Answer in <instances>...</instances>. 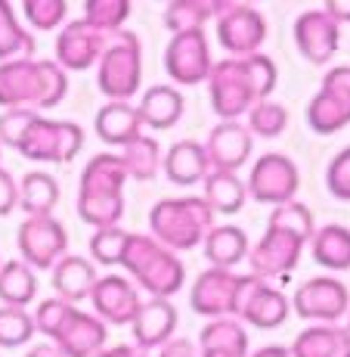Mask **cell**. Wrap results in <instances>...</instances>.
<instances>
[{"instance_id":"cell-21","label":"cell","mask_w":350,"mask_h":357,"mask_svg":"<svg viewBox=\"0 0 350 357\" xmlns=\"http://www.w3.org/2000/svg\"><path fill=\"white\" fill-rule=\"evenodd\" d=\"M202 146H205V159H208L211 171H230V174H236L251 159L255 137L239 121H221V125L211 128L208 140Z\"/></svg>"},{"instance_id":"cell-32","label":"cell","mask_w":350,"mask_h":357,"mask_svg":"<svg viewBox=\"0 0 350 357\" xmlns=\"http://www.w3.org/2000/svg\"><path fill=\"white\" fill-rule=\"evenodd\" d=\"M59 202V183L47 171H31L19 183V205L29 218H50Z\"/></svg>"},{"instance_id":"cell-48","label":"cell","mask_w":350,"mask_h":357,"mask_svg":"<svg viewBox=\"0 0 350 357\" xmlns=\"http://www.w3.org/2000/svg\"><path fill=\"white\" fill-rule=\"evenodd\" d=\"M29 357H63V351H59L56 345H38Z\"/></svg>"},{"instance_id":"cell-6","label":"cell","mask_w":350,"mask_h":357,"mask_svg":"<svg viewBox=\"0 0 350 357\" xmlns=\"http://www.w3.org/2000/svg\"><path fill=\"white\" fill-rule=\"evenodd\" d=\"M149 236L168 252H189L205 243L214 230V211L202 196H174L161 199L149 211Z\"/></svg>"},{"instance_id":"cell-20","label":"cell","mask_w":350,"mask_h":357,"mask_svg":"<svg viewBox=\"0 0 350 357\" xmlns=\"http://www.w3.org/2000/svg\"><path fill=\"white\" fill-rule=\"evenodd\" d=\"M106 44H109V34L93 29L90 22H84V19L68 22L63 34L56 38V66L63 72H84L93 63H100Z\"/></svg>"},{"instance_id":"cell-33","label":"cell","mask_w":350,"mask_h":357,"mask_svg":"<svg viewBox=\"0 0 350 357\" xmlns=\"http://www.w3.org/2000/svg\"><path fill=\"white\" fill-rule=\"evenodd\" d=\"M38 295V277L25 261H6L0 267V301L3 307H25Z\"/></svg>"},{"instance_id":"cell-11","label":"cell","mask_w":350,"mask_h":357,"mask_svg":"<svg viewBox=\"0 0 350 357\" xmlns=\"http://www.w3.org/2000/svg\"><path fill=\"white\" fill-rule=\"evenodd\" d=\"M350 125V66H335L322 75L317 97L307 106V128L319 137L338 134Z\"/></svg>"},{"instance_id":"cell-22","label":"cell","mask_w":350,"mask_h":357,"mask_svg":"<svg viewBox=\"0 0 350 357\" xmlns=\"http://www.w3.org/2000/svg\"><path fill=\"white\" fill-rule=\"evenodd\" d=\"M134 342L143 351H152V348H161L164 342L174 339L177 329V307L170 305V298H146L136 311L134 324Z\"/></svg>"},{"instance_id":"cell-29","label":"cell","mask_w":350,"mask_h":357,"mask_svg":"<svg viewBox=\"0 0 350 357\" xmlns=\"http://www.w3.org/2000/svg\"><path fill=\"white\" fill-rule=\"evenodd\" d=\"M93 283H96V267L81 255H65L53 267V289L68 305H74L81 298H90Z\"/></svg>"},{"instance_id":"cell-8","label":"cell","mask_w":350,"mask_h":357,"mask_svg":"<svg viewBox=\"0 0 350 357\" xmlns=\"http://www.w3.org/2000/svg\"><path fill=\"white\" fill-rule=\"evenodd\" d=\"M121 267L134 277L136 289H143L149 298H170L186 283V267L180 255L168 252L146 233H130Z\"/></svg>"},{"instance_id":"cell-28","label":"cell","mask_w":350,"mask_h":357,"mask_svg":"<svg viewBox=\"0 0 350 357\" xmlns=\"http://www.w3.org/2000/svg\"><path fill=\"white\" fill-rule=\"evenodd\" d=\"M248 233L236 224H214V230L205 236L202 252L208 258L211 267H221V271H232L239 261L248 258Z\"/></svg>"},{"instance_id":"cell-46","label":"cell","mask_w":350,"mask_h":357,"mask_svg":"<svg viewBox=\"0 0 350 357\" xmlns=\"http://www.w3.org/2000/svg\"><path fill=\"white\" fill-rule=\"evenodd\" d=\"M96 357H149V351L136 345H106Z\"/></svg>"},{"instance_id":"cell-45","label":"cell","mask_w":350,"mask_h":357,"mask_svg":"<svg viewBox=\"0 0 350 357\" xmlns=\"http://www.w3.org/2000/svg\"><path fill=\"white\" fill-rule=\"evenodd\" d=\"M322 10H326L338 25L350 22V0H326V3H322Z\"/></svg>"},{"instance_id":"cell-5","label":"cell","mask_w":350,"mask_h":357,"mask_svg":"<svg viewBox=\"0 0 350 357\" xmlns=\"http://www.w3.org/2000/svg\"><path fill=\"white\" fill-rule=\"evenodd\" d=\"M68 93V75L50 59H13L0 66V106L53 109Z\"/></svg>"},{"instance_id":"cell-40","label":"cell","mask_w":350,"mask_h":357,"mask_svg":"<svg viewBox=\"0 0 350 357\" xmlns=\"http://www.w3.org/2000/svg\"><path fill=\"white\" fill-rule=\"evenodd\" d=\"M34 333V317L25 314V307H0V348L25 345Z\"/></svg>"},{"instance_id":"cell-19","label":"cell","mask_w":350,"mask_h":357,"mask_svg":"<svg viewBox=\"0 0 350 357\" xmlns=\"http://www.w3.org/2000/svg\"><path fill=\"white\" fill-rule=\"evenodd\" d=\"M294 44L313 66H328L341 44V25L326 10H307L294 19Z\"/></svg>"},{"instance_id":"cell-44","label":"cell","mask_w":350,"mask_h":357,"mask_svg":"<svg viewBox=\"0 0 350 357\" xmlns=\"http://www.w3.org/2000/svg\"><path fill=\"white\" fill-rule=\"evenodd\" d=\"M159 357H198V351H196V345H192L189 339H170V342H164L161 345Z\"/></svg>"},{"instance_id":"cell-16","label":"cell","mask_w":350,"mask_h":357,"mask_svg":"<svg viewBox=\"0 0 350 357\" xmlns=\"http://www.w3.org/2000/svg\"><path fill=\"white\" fill-rule=\"evenodd\" d=\"M242 277L245 273L221 271V267H208L205 273H198L189 289L192 311L211 320H223V317L236 320V301H239V289H242Z\"/></svg>"},{"instance_id":"cell-36","label":"cell","mask_w":350,"mask_h":357,"mask_svg":"<svg viewBox=\"0 0 350 357\" xmlns=\"http://www.w3.org/2000/svg\"><path fill=\"white\" fill-rule=\"evenodd\" d=\"M34 40L31 34L16 22L13 10L6 3H0V59H31Z\"/></svg>"},{"instance_id":"cell-24","label":"cell","mask_w":350,"mask_h":357,"mask_svg":"<svg viewBox=\"0 0 350 357\" xmlns=\"http://www.w3.org/2000/svg\"><path fill=\"white\" fill-rule=\"evenodd\" d=\"M96 137H100L106 146H121L134 143L136 137H143V119L136 112V106L130 102H106V106L96 112Z\"/></svg>"},{"instance_id":"cell-43","label":"cell","mask_w":350,"mask_h":357,"mask_svg":"<svg viewBox=\"0 0 350 357\" xmlns=\"http://www.w3.org/2000/svg\"><path fill=\"white\" fill-rule=\"evenodd\" d=\"M16 205H19V183L0 168V218L10 215Z\"/></svg>"},{"instance_id":"cell-17","label":"cell","mask_w":350,"mask_h":357,"mask_svg":"<svg viewBox=\"0 0 350 357\" xmlns=\"http://www.w3.org/2000/svg\"><path fill=\"white\" fill-rule=\"evenodd\" d=\"M68 233L56 218H29L19 227V252L31 271H53L65 258Z\"/></svg>"},{"instance_id":"cell-49","label":"cell","mask_w":350,"mask_h":357,"mask_svg":"<svg viewBox=\"0 0 350 357\" xmlns=\"http://www.w3.org/2000/svg\"><path fill=\"white\" fill-rule=\"evenodd\" d=\"M344 329H347V333H350V311H347V326H344Z\"/></svg>"},{"instance_id":"cell-12","label":"cell","mask_w":350,"mask_h":357,"mask_svg":"<svg viewBox=\"0 0 350 357\" xmlns=\"http://www.w3.org/2000/svg\"><path fill=\"white\" fill-rule=\"evenodd\" d=\"M245 190H248V199L273 205V208H276V205L294 202V196H298V190H301L298 165L283 153H264L255 165H251V174H248V181H245Z\"/></svg>"},{"instance_id":"cell-38","label":"cell","mask_w":350,"mask_h":357,"mask_svg":"<svg viewBox=\"0 0 350 357\" xmlns=\"http://www.w3.org/2000/svg\"><path fill=\"white\" fill-rule=\"evenodd\" d=\"M127 16H130L127 0H90V3H84V22H90L93 29L106 34L121 31Z\"/></svg>"},{"instance_id":"cell-7","label":"cell","mask_w":350,"mask_h":357,"mask_svg":"<svg viewBox=\"0 0 350 357\" xmlns=\"http://www.w3.org/2000/svg\"><path fill=\"white\" fill-rule=\"evenodd\" d=\"M34 329L50 335V342L63 351V357H96L106 348V324L93 317V314L78 311L63 298H47L38 305V317Z\"/></svg>"},{"instance_id":"cell-37","label":"cell","mask_w":350,"mask_h":357,"mask_svg":"<svg viewBox=\"0 0 350 357\" xmlns=\"http://www.w3.org/2000/svg\"><path fill=\"white\" fill-rule=\"evenodd\" d=\"M248 134L260 137V140H276L288 128V109L276 100H264L255 109H248Z\"/></svg>"},{"instance_id":"cell-35","label":"cell","mask_w":350,"mask_h":357,"mask_svg":"<svg viewBox=\"0 0 350 357\" xmlns=\"http://www.w3.org/2000/svg\"><path fill=\"white\" fill-rule=\"evenodd\" d=\"M121 162H125L127 181H152L161 171V146L152 137H136L134 143L125 146Z\"/></svg>"},{"instance_id":"cell-2","label":"cell","mask_w":350,"mask_h":357,"mask_svg":"<svg viewBox=\"0 0 350 357\" xmlns=\"http://www.w3.org/2000/svg\"><path fill=\"white\" fill-rule=\"evenodd\" d=\"M317 233L313 211L304 202H288L276 205L267 218V230L257 245L248 249V264L251 277L270 280V277H288L298 267L301 252Z\"/></svg>"},{"instance_id":"cell-18","label":"cell","mask_w":350,"mask_h":357,"mask_svg":"<svg viewBox=\"0 0 350 357\" xmlns=\"http://www.w3.org/2000/svg\"><path fill=\"white\" fill-rule=\"evenodd\" d=\"M90 301L96 311L93 317L106 326H130L143 305L140 289H136L127 277H121V273L96 277V283L90 289Z\"/></svg>"},{"instance_id":"cell-41","label":"cell","mask_w":350,"mask_h":357,"mask_svg":"<svg viewBox=\"0 0 350 357\" xmlns=\"http://www.w3.org/2000/svg\"><path fill=\"white\" fill-rule=\"evenodd\" d=\"M65 13H68L65 0H29V3H25V19L40 31L56 29L65 19Z\"/></svg>"},{"instance_id":"cell-15","label":"cell","mask_w":350,"mask_h":357,"mask_svg":"<svg viewBox=\"0 0 350 357\" xmlns=\"http://www.w3.org/2000/svg\"><path fill=\"white\" fill-rule=\"evenodd\" d=\"M288 314H292V305H288L283 289H276L270 280H257L245 273L236 301V320H245L257 329H276L285 324Z\"/></svg>"},{"instance_id":"cell-10","label":"cell","mask_w":350,"mask_h":357,"mask_svg":"<svg viewBox=\"0 0 350 357\" xmlns=\"http://www.w3.org/2000/svg\"><path fill=\"white\" fill-rule=\"evenodd\" d=\"M217 40L232 59L255 56L267 40V19L242 0H217L214 6Z\"/></svg>"},{"instance_id":"cell-30","label":"cell","mask_w":350,"mask_h":357,"mask_svg":"<svg viewBox=\"0 0 350 357\" xmlns=\"http://www.w3.org/2000/svg\"><path fill=\"white\" fill-rule=\"evenodd\" d=\"M205 202L214 215H239L248 202V190H245V181L239 174H230V171H208L205 177Z\"/></svg>"},{"instance_id":"cell-1","label":"cell","mask_w":350,"mask_h":357,"mask_svg":"<svg viewBox=\"0 0 350 357\" xmlns=\"http://www.w3.org/2000/svg\"><path fill=\"white\" fill-rule=\"evenodd\" d=\"M205 84L217 119L239 121V115H248V109L270 100V93L276 91V63L267 53L239 59L226 56L211 66Z\"/></svg>"},{"instance_id":"cell-42","label":"cell","mask_w":350,"mask_h":357,"mask_svg":"<svg viewBox=\"0 0 350 357\" xmlns=\"http://www.w3.org/2000/svg\"><path fill=\"white\" fill-rule=\"evenodd\" d=\"M326 187L328 193L341 202H350V146L338 149L326 168Z\"/></svg>"},{"instance_id":"cell-13","label":"cell","mask_w":350,"mask_h":357,"mask_svg":"<svg viewBox=\"0 0 350 357\" xmlns=\"http://www.w3.org/2000/svg\"><path fill=\"white\" fill-rule=\"evenodd\" d=\"M211 47L205 29H192L170 34L168 47H164V72L170 75L174 87H196L208 78L211 72Z\"/></svg>"},{"instance_id":"cell-27","label":"cell","mask_w":350,"mask_h":357,"mask_svg":"<svg viewBox=\"0 0 350 357\" xmlns=\"http://www.w3.org/2000/svg\"><path fill=\"white\" fill-rule=\"evenodd\" d=\"M292 357H344L350 351V333L338 324H317L298 333L288 345Z\"/></svg>"},{"instance_id":"cell-14","label":"cell","mask_w":350,"mask_h":357,"mask_svg":"<svg viewBox=\"0 0 350 357\" xmlns=\"http://www.w3.org/2000/svg\"><path fill=\"white\" fill-rule=\"evenodd\" d=\"M288 305L301 320L310 324H338L350 311V292L338 277H313L298 286Z\"/></svg>"},{"instance_id":"cell-47","label":"cell","mask_w":350,"mask_h":357,"mask_svg":"<svg viewBox=\"0 0 350 357\" xmlns=\"http://www.w3.org/2000/svg\"><path fill=\"white\" fill-rule=\"evenodd\" d=\"M248 357H292V351H288L285 345H264V348H257V351L248 354Z\"/></svg>"},{"instance_id":"cell-50","label":"cell","mask_w":350,"mask_h":357,"mask_svg":"<svg viewBox=\"0 0 350 357\" xmlns=\"http://www.w3.org/2000/svg\"><path fill=\"white\" fill-rule=\"evenodd\" d=\"M344 357H350V351H347V354H344Z\"/></svg>"},{"instance_id":"cell-23","label":"cell","mask_w":350,"mask_h":357,"mask_svg":"<svg viewBox=\"0 0 350 357\" xmlns=\"http://www.w3.org/2000/svg\"><path fill=\"white\" fill-rule=\"evenodd\" d=\"M164 177L177 187H196L208 177V159H205V146L198 140H177L168 153L161 155Z\"/></svg>"},{"instance_id":"cell-39","label":"cell","mask_w":350,"mask_h":357,"mask_svg":"<svg viewBox=\"0 0 350 357\" xmlns=\"http://www.w3.org/2000/svg\"><path fill=\"white\" fill-rule=\"evenodd\" d=\"M130 239V230L125 227H109V230H93L90 236V258L96 264L106 267H121V255Z\"/></svg>"},{"instance_id":"cell-4","label":"cell","mask_w":350,"mask_h":357,"mask_svg":"<svg viewBox=\"0 0 350 357\" xmlns=\"http://www.w3.org/2000/svg\"><path fill=\"white\" fill-rule=\"evenodd\" d=\"M125 183L127 171L121 155L100 153L87 162L81 171V187H78V215L84 224L96 230L121 227L125 218Z\"/></svg>"},{"instance_id":"cell-31","label":"cell","mask_w":350,"mask_h":357,"mask_svg":"<svg viewBox=\"0 0 350 357\" xmlns=\"http://www.w3.org/2000/svg\"><path fill=\"white\" fill-rule=\"evenodd\" d=\"M310 255L326 271H335V273L350 271V227H344V224L319 227L310 239Z\"/></svg>"},{"instance_id":"cell-25","label":"cell","mask_w":350,"mask_h":357,"mask_svg":"<svg viewBox=\"0 0 350 357\" xmlns=\"http://www.w3.org/2000/svg\"><path fill=\"white\" fill-rule=\"evenodd\" d=\"M248 333L239 320L223 317L198 333V357H248Z\"/></svg>"},{"instance_id":"cell-9","label":"cell","mask_w":350,"mask_h":357,"mask_svg":"<svg viewBox=\"0 0 350 357\" xmlns=\"http://www.w3.org/2000/svg\"><path fill=\"white\" fill-rule=\"evenodd\" d=\"M143 81V47L134 31L121 29L109 34V44L100 56L96 84L109 97V102H127L136 97Z\"/></svg>"},{"instance_id":"cell-26","label":"cell","mask_w":350,"mask_h":357,"mask_svg":"<svg viewBox=\"0 0 350 357\" xmlns=\"http://www.w3.org/2000/svg\"><path fill=\"white\" fill-rule=\"evenodd\" d=\"M136 112L143 119V128L170 130L183 119V93L174 84H155L140 97Z\"/></svg>"},{"instance_id":"cell-3","label":"cell","mask_w":350,"mask_h":357,"mask_svg":"<svg viewBox=\"0 0 350 357\" xmlns=\"http://www.w3.org/2000/svg\"><path fill=\"white\" fill-rule=\"evenodd\" d=\"M0 140L16 146L25 159L68 165L84 146V130L74 121H50L29 109H10L0 119Z\"/></svg>"},{"instance_id":"cell-34","label":"cell","mask_w":350,"mask_h":357,"mask_svg":"<svg viewBox=\"0 0 350 357\" xmlns=\"http://www.w3.org/2000/svg\"><path fill=\"white\" fill-rule=\"evenodd\" d=\"M214 6L217 0H174L164 6V29L170 34L205 29L214 19Z\"/></svg>"}]
</instances>
